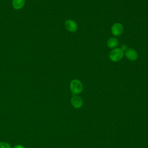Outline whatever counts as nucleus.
<instances>
[{
  "label": "nucleus",
  "instance_id": "9b49d317",
  "mask_svg": "<svg viewBox=\"0 0 148 148\" xmlns=\"http://www.w3.org/2000/svg\"><path fill=\"white\" fill-rule=\"evenodd\" d=\"M13 148H25L23 145H16L14 146Z\"/></svg>",
  "mask_w": 148,
  "mask_h": 148
},
{
  "label": "nucleus",
  "instance_id": "f03ea898",
  "mask_svg": "<svg viewBox=\"0 0 148 148\" xmlns=\"http://www.w3.org/2000/svg\"><path fill=\"white\" fill-rule=\"evenodd\" d=\"M70 89L73 94H78L83 90V84L79 80L73 79L71 82Z\"/></svg>",
  "mask_w": 148,
  "mask_h": 148
},
{
  "label": "nucleus",
  "instance_id": "0eeeda50",
  "mask_svg": "<svg viewBox=\"0 0 148 148\" xmlns=\"http://www.w3.org/2000/svg\"><path fill=\"white\" fill-rule=\"evenodd\" d=\"M25 4V0H13L12 1V6L15 9H21Z\"/></svg>",
  "mask_w": 148,
  "mask_h": 148
},
{
  "label": "nucleus",
  "instance_id": "423d86ee",
  "mask_svg": "<svg viewBox=\"0 0 148 148\" xmlns=\"http://www.w3.org/2000/svg\"><path fill=\"white\" fill-rule=\"evenodd\" d=\"M71 103L74 108H80L83 105V100L80 96L75 95L71 99Z\"/></svg>",
  "mask_w": 148,
  "mask_h": 148
},
{
  "label": "nucleus",
  "instance_id": "6e6552de",
  "mask_svg": "<svg viewBox=\"0 0 148 148\" xmlns=\"http://www.w3.org/2000/svg\"><path fill=\"white\" fill-rule=\"evenodd\" d=\"M119 43L118 39L115 37H112L109 38L107 42V45L109 48L113 49L116 47Z\"/></svg>",
  "mask_w": 148,
  "mask_h": 148
},
{
  "label": "nucleus",
  "instance_id": "9d476101",
  "mask_svg": "<svg viewBox=\"0 0 148 148\" xmlns=\"http://www.w3.org/2000/svg\"><path fill=\"white\" fill-rule=\"evenodd\" d=\"M120 49H121V50L124 52V51L127 49V47L126 45L124 44V45H121V46Z\"/></svg>",
  "mask_w": 148,
  "mask_h": 148
},
{
  "label": "nucleus",
  "instance_id": "1a4fd4ad",
  "mask_svg": "<svg viewBox=\"0 0 148 148\" xmlns=\"http://www.w3.org/2000/svg\"><path fill=\"white\" fill-rule=\"evenodd\" d=\"M0 148H11L9 143L6 142H0Z\"/></svg>",
  "mask_w": 148,
  "mask_h": 148
},
{
  "label": "nucleus",
  "instance_id": "20e7f679",
  "mask_svg": "<svg viewBox=\"0 0 148 148\" xmlns=\"http://www.w3.org/2000/svg\"><path fill=\"white\" fill-rule=\"evenodd\" d=\"M124 54L125 55L127 59L130 61H135L138 57V53L136 51L132 48H128L124 51Z\"/></svg>",
  "mask_w": 148,
  "mask_h": 148
},
{
  "label": "nucleus",
  "instance_id": "39448f33",
  "mask_svg": "<svg viewBox=\"0 0 148 148\" xmlns=\"http://www.w3.org/2000/svg\"><path fill=\"white\" fill-rule=\"evenodd\" d=\"M65 25L66 29L71 32L76 31L77 29V25L75 21L72 20H68L65 23Z\"/></svg>",
  "mask_w": 148,
  "mask_h": 148
},
{
  "label": "nucleus",
  "instance_id": "7ed1b4c3",
  "mask_svg": "<svg viewBox=\"0 0 148 148\" xmlns=\"http://www.w3.org/2000/svg\"><path fill=\"white\" fill-rule=\"evenodd\" d=\"M124 31V27L123 25L120 23H114L111 28V32L112 34L116 36H118L121 35Z\"/></svg>",
  "mask_w": 148,
  "mask_h": 148
},
{
  "label": "nucleus",
  "instance_id": "f257e3e1",
  "mask_svg": "<svg viewBox=\"0 0 148 148\" xmlns=\"http://www.w3.org/2000/svg\"><path fill=\"white\" fill-rule=\"evenodd\" d=\"M124 52L120 48H116L112 50L109 54V58L113 62H117L122 59Z\"/></svg>",
  "mask_w": 148,
  "mask_h": 148
}]
</instances>
